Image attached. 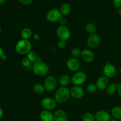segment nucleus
Here are the masks:
<instances>
[{"instance_id": "nucleus-18", "label": "nucleus", "mask_w": 121, "mask_h": 121, "mask_svg": "<svg viewBox=\"0 0 121 121\" xmlns=\"http://www.w3.org/2000/svg\"><path fill=\"white\" fill-rule=\"evenodd\" d=\"M59 84L62 87H67L69 85L70 83L71 78L67 74H63L59 78Z\"/></svg>"}, {"instance_id": "nucleus-39", "label": "nucleus", "mask_w": 121, "mask_h": 121, "mask_svg": "<svg viewBox=\"0 0 121 121\" xmlns=\"http://www.w3.org/2000/svg\"><path fill=\"white\" fill-rule=\"evenodd\" d=\"M110 121H119V120L117 119H115V118H113V119H111Z\"/></svg>"}, {"instance_id": "nucleus-40", "label": "nucleus", "mask_w": 121, "mask_h": 121, "mask_svg": "<svg viewBox=\"0 0 121 121\" xmlns=\"http://www.w3.org/2000/svg\"><path fill=\"white\" fill-rule=\"evenodd\" d=\"M5 1V0H0V5L3 4Z\"/></svg>"}, {"instance_id": "nucleus-43", "label": "nucleus", "mask_w": 121, "mask_h": 121, "mask_svg": "<svg viewBox=\"0 0 121 121\" xmlns=\"http://www.w3.org/2000/svg\"></svg>"}, {"instance_id": "nucleus-8", "label": "nucleus", "mask_w": 121, "mask_h": 121, "mask_svg": "<svg viewBox=\"0 0 121 121\" xmlns=\"http://www.w3.org/2000/svg\"><path fill=\"white\" fill-rule=\"evenodd\" d=\"M57 102L54 99V98H50V97H46L42 99L41 102V105L43 108L44 110L47 111H52L56 107Z\"/></svg>"}, {"instance_id": "nucleus-19", "label": "nucleus", "mask_w": 121, "mask_h": 121, "mask_svg": "<svg viewBox=\"0 0 121 121\" xmlns=\"http://www.w3.org/2000/svg\"><path fill=\"white\" fill-rule=\"evenodd\" d=\"M60 11L63 15H68L72 11V7L69 3H63L60 6Z\"/></svg>"}, {"instance_id": "nucleus-23", "label": "nucleus", "mask_w": 121, "mask_h": 121, "mask_svg": "<svg viewBox=\"0 0 121 121\" xmlns=\"http://www.w3.org/2000/svg\"><path fill=\"white\" fill-rule=\"evenodd\" d=\"M27 58L30 61L31 63H35L39 60L37 53L33 50H31L29 53H28L27 54Z\"/></svg>"}, {"instance_id": "nucleus-3", "label": "nucleus", "mask_w": 121, "mask_h": 121, "mask_svg": "<svg viewBox=\"0 0 121 121\" xmlns=\"http://www.w3.org/2000/svg\"><path fill=\"white\" fill-rule=\"evenodd\" d=\"M33 70L34 74L39 76H44L49 72V67L42 60H39L33 64Z\"/></svg>"}, {"instance_id": "nucleus-9", "label": "nucleus", "mask_w": 121, "mask_h": 121, "mask_svg": "<svg viewBox=\"0 0 121 121\" xmlns=\"http://www.w3.org/2000/svg\"><path fill=\"white\" fill-rule=\"evenodd\" d=\"M101 39L99 34L96 33L90 34L87 39V45L89 48H96L99 46Z\"/></svg>"}, {"instance_id": "nucleus-17", "label": "nucleus", "mask_w": 121, "mask_h": 121, "mask_svg": "<svg viewBox=\"0 0 121 121\" xmlns=\"http://www.w3.org/2000/svg\"><path fill=\"white\" fill-rule=\"evenodd\" d=\"M40 118L41 121H54V114L50 111L44 109L40 112Z\"/></svg>"}, {"instance_id": "nucleus-30", "label": "nucleus", "mask_w": 121, "mask_h": 121, "mask_svg": "<svg viewBox=\"0 0 121 121\" xmlns=\"http://www.w3.org/2000/svg\"><path fill=\"white\" fill-rule=\"evenodd\" d=\"M66 46V42L63 40H59L58 43V47L60 49H63Z\"/></svg>"}, {"instance_id": "nucleus-27", "label": "nucleus", "mask_w": 121, "mask_h": 121, "mask_svg": "<svg viewBox=\"0 0 121 121\" xmlns=\"http://www.w3.org/2000/svg\"><path fill=\"white\" fill-rule=\"evenodd\" d=\"M98 87L96 84L94 83H90L86 87V90H87V92L90 93H93L95 92H96V91L98 90Z\"/></svg>"}, {"instance_id": "nucleus-26", "label": "nucleus", "mask_w": 121, "mask_h": 121, "mask_svg": "<svg viewBox=\"0 0 121 121\" xmlns=\"http://www.w3.org/2000/svg\"><path fill=\"white\" fill-rule=\"evenodd\" d=\"M83 121H96L95 117L93 114L91 112H86L83 115L82 117Z\"/></svg>"}, {"instance_id": "nucleus-5", "label": "nucleus", "mask_w": 121, "mask_h": 121, "mask_svg": "<svg viewBox=\"0 0 121 121\" xmlns=\"http://www.w3.org/2000/svg\"><path fill=\"white\" fill-rule=\"evenodd\" d=\"M63 17L60 9L53 8L47 12L46 14V19L50 22H59L60 19Z\"/></svg>"}, {"instance_id": "nucleus-38", "label": "nucleus", "mask_w": 121, "mask_h": 121, "mask_svg": "<svg viewBox=\"0 0 121 121\" xmlns=\"http://www.w3.org/2000/svg\"><path fill=\"white\" fill-rule=\"evenodd\" d=\"M118 14H119V15H121V7H120V8H118Z\"/></svg>"}, {"instance_id": "nucleus-2", "label": "nucleus", "mask_w": 121, "mask_h": 121, "mask_svg": "<svg viewBox=\"0 0 121 121\" xmlns=\"http://www.w3.org/2000/svg\"><path fill=\"white\" fill-rule=\"evenodd\" d=\"M31 43L29 40L21 39L17 41L15 44V49L18 54L21 55H27L28 53L31 50Z\"/></svg>"}, {"instance_id": "nucleus-7", "label": "nucleus", "mask_w": 121, "mask_h": 121, "mask_svg": "<svg viewBox=\"0 0 121 121\" xmlns=\"http://www.w3.org/2000/svg\"><path fill=\"white\" fill-rule=\"evenodd\" d=\"M44 86L46 91L48 92H53L55 91L57 87V83L56 78L53 76H48L44 82Z\"/></svg>"}, {"instance_id": "nucleus-32", "label": "nucleus", "mask_w": 121, "mask_h": 121, "mask_svg": "<svg viewBox=\"0 0 121 121\" xmlns=\"http://www.w3.org/2000/svg\"><path fill=\"white\" fill-rule=\"evenodd\" d=\"M113 5L117 8L121 7V0H113Z\"/></svg>"}, {"instance_id": "nucleus-33", "label": "nucleus", "mask_w": 121, "mask_h": 121, "mask_svg": "<svg viewBox=\"0 0 121 121\" xmlns=\"http://www.w3.org/2000/svg\"><path fill=\"white\" fill-rule=\"evenodd\" d=\"M59 22H60L61 26H66V24H67V20H66L65 18L62 17L61 19H60V21H59Z\"/></svg>"}, {"instance_id": "nucleus-37", "label": "nucleus", "mask_w": 121, "mask_h": 121, "mask_svg": "<svg viewBox=\"0 0 121 121\" xmlns=\"http://www.w3.org/2000/svg\"><path fill=\"white\" fill-rule=\"evenodd\" d=\"M1 59H2V60H6L7 59V56L5 54H4L2 56V57H1Z\"/></svg>"}, {"instance_id": "nucleus-28", "label": "nucleus", "mask_w": 121, "mask_h": 121, "mask_svg": "<svg viewBox=\"0 0 121 121\" xmlns=\"http://www.w3.org/2000/svg\"><path fill=\"white\" fill-rule=\"evenodd\" d=\"M82 51L78 48H73L71 50V54L73 56V57L78 59L80 56H81Z\"/></svg>"}, {"instance_id": "nucleus-13", "label": "nucleus", "mask_w": 121, "mask_h": 121, "mask_svg": "<svg viewBox=\"0 0 121 121\" xmlns=\"http://www.w3.org/2000/svg\"><path fill=\"white\" fill-rule=\"evenodd\" d=\"M81 57L86 63H92L95 60V54L91 50L85 48L82 51Z\"/></svg>"}, {"instance_id": "nucleus-21", "label": "nucleus", "mask_w": 121, "mask_h": 121, "mask_svg": "<svg viewBox=\"0 0 121 121\" xmlns=\"http://www.w3.org/2000/svg\"><path fill=\"white\" fill-rule=\"evenodd\" d=\"M32 34H33L32 30L29 28H24L21 32V38L24 40H29L31 37Z\"/></svg>"}, {"instance_id": "nucleus-16", "label": "nucleus", "mask_w": 121, "mask_h": 121, "mask_svg": "<svg viewBox=\"0 0 121 121\" xmlns=\"http://www.w3.org/2000/svg\"><path fill=\"white\" fill-rule=\"evenodd\" d=\"M54 121H68V115L64 110H57L54 113Z\"/></svg>"}, {"instance_id": "nucleus-36", "label": "nucleus", "mask_w": 121, "mask_h": 121, "mask_svg": "<svg viewBox=\"0 0 121 121\" xmlns=\"http://www.w3.org/2000/svg\"><path fill=\"white\" fill-rule=\"evenodd\" d=\"M4 54V53L3 50H2V48H1V47H0V58H1V57H2V56Z\"/></svg>"}, {"instance_id": "nucleus-20", "label": "nucleus", "mask_w": 121, "mask_h": 121, "mask_svg": "<svg viewBox=\"0 0 121 121\" xmlns=\"http://www.w3.org/2000/svg\"><path fill=\"white\" fill-rule=\"evenodd\" d=\"M111 114L114 118L121 121V106H117L113 108L111 111Z\"/></svg>"}, {"instance_id": "nucleus-1", "label": "nucleus", "mask_w": 121, "mask_h": 121, "mask_svg": "<svg viewBox=\"0 0 121 121\" xmlns=\"http://www.w3.org/2000/svg\"><path fill=\"white\" fill-rule=\"evenodd\" d=\"M70 95V90L67 87H59L54 94V99L57 103L64 104L69 99Z\"/></svg>"}, {"instance_id": "nucleus-10", "label": "nucleus", "mask_w": 121, "mask_h": 121, "mask_svg": "<svg viewBox=\"0 0 121 121\" xmlns=\"http://www.w3.org/2000/svg\"><path fill=\"white\" fill-rule=\"evenodd\" d=\"M67 69L72 72H78L80 69L81 64L80 61L76 58L72 57L67 60L66 62Z\"/></svg>"}, {"instance_id": "nucleus-6", "label": "nucleus", "mask_w": 121, "mask_h": 121, "mask_svg": "<svg viewBox=\"0 0 121 121\" xmlns=\"http://www.w3.org/2000/svg\"><path fill=\"white\" fill-rule=\"evenodd\" d=\"M57 35L59 40L66 41L70 37L71 33L69 28L66 26H60L57 30Z\"/></svg>"}, {"instance_id": "nucleus-22", "label": "nucleus", "mask_w": 121, "mask_h": 121, "mask_svg": "<svg viewBox=\"0 0 121 121\" xmlns=\"http://www.w3.org/2000/svg\"><path fill=\"white\" fill-rule=\"evenodd\" d=\"M105 91L106 93L109 95H114L118 91V85L116 83L109 84Z\"/></svg>"}, {"instance_id": "nucleus-4", "label": "nucleus", "mask_w": 121, "mask_h": 121, "mask_svg": "<svg viewBox=\"0 0 121 121\" xmlns=\"http://www.w3.org/2000/svg\"><path fill=\"white\" fill-rule=\"evenodd\" d=\"M87 75L82 71H78L76 72L71 78L72 83L74 86H81L86 82Z\"/></svg>"}, {"instance_id": "nucleus-42", "label": "nucleus", "mask_w": 121, "mask_h": 121, "mask_svg": "<svg viewBox=\"0 0 121 121\" xmlns=\"http://www.w3.org/2000/svg\"><path fill=\"white\" fill-rule=\"evenodd\" d=\"M1 27H0V34H1Z\"/></svg>"}, {"instance_id": "nucleus-11", "label": "nucleus", "mask_w": 121, "mask_h": 121, "mask_svg": "<svg viewBox=\"0 0 121 121\" xmlns=\"http://www.w3.org/2000/svg\"><path fill=\"white\" fill-rule=\"evenodd\" d=\"M103 72L105 76L108 78H112L115 76L117 70L112 64L107 62L104 66Z\"/></svg>"}, {"instance_id": "nucleus-41", "label": "nucleus", "mask_w": 121, "mask_h": 121, "mask_svg": "<svg viewBox=\"0 0 121 121\" xmlns=\"http://www.w3.org/2000/svg\"><path fill=\"white\" fill-rule=\"evenodd\" d=\"M119 73H120V74L121 75V67L120 70H119Z\"/></svg>"}, {"instance_id": "nucleus-24", "label": "nucleus", "mask_w": 121, "mask_h": 121, "mask_svg": "<svg viewBox=\"0 0 121 121\" xmlns=\"http://www.w3.org/2000/svg\"><path fill=\"white\" fill-rule=\"evenodd\" d=\"M45 91H46V89H45L44 86L42 84L36 83L33 86V91L36 94H42L45 92Z\"/></svg>"}, {"instance_id": "nucleus-14", "label": "nucleus", "mask_w": 121, "mask_h": 121, "mask_svg": "<svg viewBox=\"0 0 121 121\" xmlns=\"http://www.w3.org/2000/svg\"><path fill=\"white\" fill-rule=\"evenodd\" d=\"M95 117L96 121H110L111 119L110 113L104 110H100L96 112Z\"/></svg>"}, {"instance_id": "nucleus-34", "label": "nucleus", "mask_w": 121, "mask_h": 121, "mask_svg": "<svg viewBox=\"0 0 121 121\" xmlns=\"http://www.w3.org/2000/svg\"><path fill=\"white\" fill-rule=\"evenodd\" d=\"M119 96L121 98V83L118 85V91H117Z\"/></svg>"}, {"instance_id": "nucleus-15", "label": "nucleus", "mask_w": 121, "mask_h": 121, "mask_svg": "<svg viewBox=\"0 0 121 121\" xmlns=\"http://www.w3.org/2000/svg\"><path fill=\"white\" fill-rule=\"evenodd\" d=\"M97 87L100 91H104L106 90L108 85H109V78L106 77L105 76H101L99 78L96 82Z\"/></svg>"}, {"instance_id": "nucleus-25", "label": "nucleus", "mask_w": 121, "mask_h": 121, "mask_svg": "<svg viewBox=\"0 0 121 121\" xmlns=\"http://www.w3.org/2000/svg\"><path fill=\"white\" fill-rule=\"evenodd\" d=\"M85 30L89 34H92L95 33L96 30V27L92 22H88L85 26Z\"/></svg>"}, {"instance_id": "nucleus-31", "label": "nucleus", "mask_w": 121, "mask_h": 121, "mask_svg": "<svg viewBox=\"0 0 121 121\" xmlns=\"http://www.w3.org/2000/svg\"><path fill=\"white\" fill-rule=\"evenodd\" d=\"M33 0H19L20 3L24 5H30V4L32 3Z\"/></svg>"}, {"instance_id": "nucleus-12", "label": "nucleus", "mask_w": 121, "mask_h": 121, "mask_svg": "<svg viewBox=\"0 0 121 121\" xmlns=\"http://www.w3.org/2000/svg\"><path fill=\"white\" fill-rule=\"evenodd\" d=\"M85 95L83 88L80 86H74L70 89V95L76 99H81Z\"/></svg>"}, {"instance_id": "nucleus-29", "label": "nucleus", "mask_w": 121, "mask_h": 121, "mask_svg": "<svg viewBox=\"0 0 121 121\" xmlns=\"http://www.w3.org/2000/svg\"><path fill=\"white\" fill-rule=\"evenodd\" d=\"M31 63L30 62V61L27 57L24 58V59L21 60V65L25 67H29V66H30Z\"/></svg>"}, {"instance_id": "nucleus-35", "label": "nucleus", "mask_w": 121, "mask_h": 121, "mask_svg": "<svg viewBox=\"0 0 121 121\" xmlns=\"http://www.w3.org/2000/svg\"><path fill=\"white\" fill-rule=\"evenodd\" d=\"M3 115H4V112H3V110L0 108V119L3 117Z\"/></svg>"}]
</instances>
